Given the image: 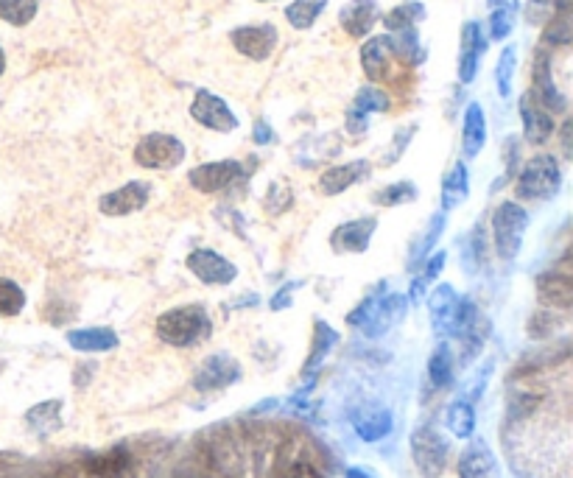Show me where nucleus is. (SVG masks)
I'll return each mask as SVG.
<instances>
[{"label": "nucleus", "mask_w": 573, "mask_h": 478, "mask_svg": "<svg viewBox=\"0 0 573 478\" xmlns=\"http://www.w3.org/2000/svg\"><path fill=\"white\" fill-rule=\"evenodd\" d=\"M537 297L551 305V308H562L568 311L573 305V277L568 260H562L560 269H551V272L540 274L537 277Z\"/></svg>", "instance_id": "obj_17"}, {"label": "nucleus", "mask_w": 573, "mask_h": 478, "mask_svg": "<svg viewBox=\"0 0 573 478\" xmlns=\"http://www.w3.org/2000/svg\"><path fill=\"white\" fill-rule=\"evenodd\" d=\"M573 37V23H571V3L560 6L557 12L548 17L546 34H543V42L546 45H568Z\"/></svg>", "instance_id": "obj_34"}, {"label": "nucleus", "mask_w": 573, "mask_h": 478, "mask_svg": "<svg viewBox=\"0 0 573 478\" xmlns=\"http://www.w3.org/2000/svg\"><path fill=\"white\" fill-rule=\"evenodd\" d=\"M260 3H266V0H260Z\"/></svg>", "instance_id": "obj_52"}, {"label": "nucleus", "mask_w": 573, "mask_h": 478, "mask_svg": "<svg viewBox=\"0 0 573 478\" xmlns=\"http://www.w3.org/2000/svg\"><path fill=\"white\" fill-rule=\"evenodd\" d=\"M520 118H523V135L534 146H543L548 137L554 135V118L551 112L540 107V101L526 93L520 98Z\"/></svg>", "instance_id": "obj_19"}, {"label": "nucleus", "mask_w": 573, "mask_h": 478, "mask_svg": "<svg viewBox=\"0 0 573 478\" xmlns=\"http://www.w3.org/2000/svg\"><path fill=\"white\" fill-rule=\"evenodd\" d=\"M191 118L199 123V126H205L210 132H221V135H227V132H235V129H238L235 112L227 107L224 98H219L216 93H210V90H196V96H193L191 104Z\"/></svg>", "instance_id": "obj_8"}, {"label": "nucleus", "mask_w": 573, "mask_h": 478, "mask_svg": "<svg viewBox=\"0 0 573 478\" xmlns=\"http://www.w3.org/2000/svg\"><path fill=\"white\" fill-rule=\"evenodd\" d=\"M353 428L364 442H381L392 431V411L383 406H361L353 411Z\"/></svg>", "instance_id": "obj_23"}, {"label": "nucleus", "mask_w": 573, "mask_h": 478, "mask_svg": "<svg viewBox=\"0 0 573 478\" xmlns=\"http://www.w3.org/2000/svg\"><path fill=\"white\" fill-rule=\"evenodd\" d=\"M386 110H389V96L383 93L381 87H372V84L361 87V90L355 93L350 110H347V132L355 137L364 135V132H367L369 115Z\"/></svg>", "instance_id": "obj_16"}, {"label": "nucleus", "mask_w": 573, "mask_h": 478, "mask_svg": "<svg viewBox=\"0 0 573 478\" xmlns=\"http://www.w3.org/2000/svg\"><path fill=\"white\" fill-rule=\"evenodd\" d=\"M344 478H378V476H372V473H367L364 467H350V470H347V476H344Z\"/></svg>", "instance_id": "obj_50"}, {"label": "nucleus", "mask_w": 573, "mask_h": 478, "mask_svg": "<svg viewBox=\"0 0 573 478\" xmlns=\"http://www.w3.org/2000/svg\"><path fill=\"white\" fill-rule=\"evenodd\" d=\"M487 3H490L492 6V12H495V9H504V12H518V0H487Z\"/></svg>", "instance_id": "obj_49"}, {"label": "nucleus", "mask_w": 573, "mask_h": 478, "mask_svg": "<svg viewBox=\"0 0 573 478\" xmlns=\"http://www.w3.org/2000/svg\"><path fill=\"white\" fill-rule=\"evenodd\" d=\"M562 188V168L557 157L551 154H537L520 168L515 193L526 202H546L551 196H557Z\"/></svg>", "instance_id": "obj_4"}, {"label": "nucleus", "mask_w": 573, "mask_h": 478, "mask_svg": "<svg viewBox=\"0 0 573 478\" xmlns=\"http://www.w3.org/2000/svg\"><path fill=\"white\" fill-rule=\"evenodd\" d=\"M291 205H294V193H291V188H288V185H280V182H272L269 191H266V196H263L266 213L280 216V213H286Z\"/></svg>", "instance_id": "obj_44"}, {"label": "nucleus", "mask_w": 573, "mask_h": 478, "mask_svg": "<svg viewBox=\"0 0 573 478\" xmlns=\"http://www.w3.org/2000/svg\"><path fill=\"white\" fill-rule=\"evenodd\" d=\"M68 344L79 353H107L118 347V333L112 328H79L70 330Z\"/></svg>", "instance_id": "obj_27"}, {"label": "nucleus", "mask_w": 573, "mask_h": 478, "mask_svg": "<svg viewBox=\"0 0 573 478\" xmlns=\"http://www.w3.org/2000/svg\"><path fill=\"white\" fill-rule=\"evenodd\" d=\"M442 230H445V213H434L431 221H428V227H425V235L420 238V244H414V249H411L409 269H414V266H420V263H423L425 255H428V252L434 249V244L439 241Z\"/></svg>", "instance_id": "obj_38"}, {"label": "nucleus", "mask_w": 573, "mask_h": 478, "mask_svg": "<svg viewBox=\"0 0 573 478\" xmlns=\"http://www.w3.org/2000/svg\"><path fill=\"white\" fill-rule=\"evenodd\" d=\"M369 177L367 160H355V163H342L328 168L322 179H319V191L325 196H339V193L350 191L353 185H358L361 179Z\"/></svg>", "instance_id": "obj_22"}, {"label": "nucleus", "mask_w": 573, "mask_h": 478, "mask_svg": "<svg viewBox=\"0 0 573 478\" xmlns=\"http://www.w3.org/2000/svg\"><path fill=\"white\" fill-rule=\"evenodd\" d=\"M3 70H6V54H3V48H0V76H3Z\"/></svg>", "instance_id": "obj_51"}, {"label": "nucleus", "mask_w": 573, "mask_h": 478, "mask_svg": "<svg viewBox=\"0 0 573 478\" xmlns=\"http://www.w3.org/2000/svg\"><path fill=\"white\" fill-rule=\"evenodd\" d=\"M378 17H381V9L375 0H350L339 12V23L350 37H367L372 26L378 23Z\"/></svg>", "instance_id": "obj_24"}, {"label": "nucleus", "mask_w": 573, "mask_h": 478, "mask_svg": "<svg viewBox=\"0 0 573 478\" xmlns=\"http://www.w3.org/2000/svg\"><path fill=\"white\" fill-rule=\"evenodd\" d=\"M534 87H532V96L540 101V107L548 110L551 115L554 112H565L568 110V98L562 96L560 90H557V84H554V76H551V59H548L546 48H540L537 54H534Z\"/></svg>", "instance_id": "obj_15"}, {"label": "nucleus", "mask_w": 573, "mask_h": 478, "mask_svg": "<svg viewBox=\"0 0 573 478\" xmlns=\"http://www.w3.org/2000/svg\"><path fill=\"white\" fill-rule=\"evenodd\" d=\"M515 65H518V48L509 45V48H504V54L498 59V68H495V84H498V96L501 98H509V93H512Z\"/></svg>", "instance_id": "obj_42"}, {"label": "nucleus", "mask_w": 573, "mask_h": 478, "mask_svg": "<svg viewBox=\"0 0 573 478\" xmlns=\"http://www.w3.org/2000/svg\"><path fill=\"white\" fill-rule=\"evenodd\" d=\"M414 135H417V126H414V123H409V126H403V129H400V132H397V135L392 137V146L383 151L381 165L397 163V160H400V154L409 149L411 137H414Z\"/></svg>", "instance_id": "obj_45"}, {"label": "nucleus", "mask_w": 573, "mask_h": 478, "mask_svg": "<svg viewBox=\"0 0 573 478\" xmlns=\"http://www.w3.org/2000/svg\"><path fill=\"white\" fill-rule=\"evenodd\" d=\"M515 28V14L504 12V9H495L490 14V34L492 40H506Z\"/></svg>", "instance_id": "obj_46"}, {"label": "nucleus", "mask_w": 573, "mask_h": 478, "mask_svg": "<svg viewBox=\"0 0 573 478\" xmlns=\"http://www.w3.org/2000/svg\"><path fill=\"white\" fill-rule=\"evenodd\" d=\"M423 263H425L423 274H420V277H417L409 288V300L414 302V305H420V302H423L425 286H428V283H434V280L439 277V272L445 269V263H448V252H442V249H439V252H434V255H431L428 260H423Z\"/></svg>", "instance_id": "obj_35"}, {"label": "nucleus", "mask_w": 573, "mask_h": 478, "mask_svg": "<svg viewBox=\"0 0 573 478\" xmlns=\"http://www.w3.org/2000/svg\"><path fill=\"white\" fill-rule=\"evenodd\" d=\"M277 478H325V470L305 442H291L286 451H280Z\"/></svg>", "instance_id": "obj_18"}, {"label": "nucleus", "mask_w": 573, "mask_h": 478, "mask_svg": "<svg viewBox=\"0 0 573 478\" xmlns=\"http://www.w3.org/2000/svg\"><path fill=\"white\" fill-rule=\"evenodd\" d=\"M448 442L445 437H439L431 425H420L414 434H411V456H414V465L420 470L423 478H439L448 467Z\"/></svg>", "instance_id": "obj_7"}, {"label": "nucleus", "mask_w": 573, "mask_h": 478, "mask_svg": "<svg viewBox=\"0 0 573 478\" xmlns=\"http://www.w3.org/2000/svg\"><path fill=\"white\" fill-rule=\"evenodd\" d=\"M428 311H431V325L437 336H459L478 316L476 305L459 297L451 283H442L431 291Z\"/></svg>", "instance_id": "obj_3"}, {"label": "nucleus", "mask_w": 573, "mask_h": 478, "mask_svg": "<svg viewBox=\"0 0 573 478\" xmlns=\"http://www.w3.org/2000/svg\"><path fill=\"white\" fill-rule=\"evenodd\" d=\"M241 378V364L227 353H216L202 361L199 372L193 375V389L196 392H213V389H227Z\"/></svg>", "instance_id": "obj_12"}, {"label": "nucleus", "mask_w": 573, "mask_h": 478, "mask_svg": "<svg viewBox=\"0 0 573 478\" xmlns=\"http://www.w3.org/2000/svg\"><path fill=\"white\" fill-rule=\"evenodd\" d=\"M495 467V456L487 448V442H473L467 451L462 453V462H459V478H487Z\"/></svg>", "instance_id": "obj_29"}, {"label": "nucleus", "mask_w": 573, "mask_h": 478, "mask_svg": "<svg viewBox=\"0 0 573 478\" xmlns=\"http://www.w3.org/2000/svg\"><path fill=\"white\" fill-rule=\"evenodd\" d=\"M246 177H249V171H244V163H238V160H219V163L196 165L191 174H188V182L199 193H219L227 191L230 185Z\"/></svg>", "instance_id": "obj_9"}, {"label": "nucleus", "mask_w": 573, "mask_h": 478, "mask_svg": "<svg viewBox=\"0 0 573 478\" xmlns=\"http://www.w3.org/2000/svg\"><path fill=\"white\" fill-rule=\"evenodd\" d=\"M392 51H395L397 59H403L406 65H423L425 62V48L420 45V34H417V26L403 28V31H395L392 37Z\"/></svg>", "instance_id": "obj_31"}, {"label": "nucleus", "mask_w": 573, "mask_h": 478, "mask_svg": "<svg viewBox=\"0 0 573 478\" xmlns=\"http://www.w3.org/2000/svg\"><path fill=\"white\" fill-rule=\"evenodd\" d=\"M26 423L40 437H48V434L59 431L62 428V400H45L40 406H34L26 414Z\"/></svg>", "instance_id": "obj_30"}, {"label": "nucleus", "mask_w": 573, "mask_h": 478, "mask_svg": "<svg viewBox=\"0 0 573 478\" xmlns=\"http://www.w3.org/2000/svg\"><path fill=\"white\" fill-rule=\"evenodd\" d=\"M151 199V185L149 182H126L123 188L112 193H104L101 199H98V210L104 213V216H112V219H118V216H132L137 210H143L146 202Z\"/></svg>", "instance_id": "obj_11"}, {"label": "nucleus", "mask_w": 573, "mask_h": 478, "mask_svg": "<svg viewBox=\"0 0 573 478\" xmlns=\"http://www.w3.org/2000/svg\"><path fill=\"white\" fill-rule=\"evenodd\" d=\"M210 330L213 322L202 305H179L157 319V336L171 347H193L205 342Z\"/></svg>", "instance_id": "obj_1"}, {"label": "nucleus", "mask_w": 573, "mask_h": 478, "mask_svg": "<svg viewBox=\"0 0 573 478\" xmlns=\"http://www.w3.org/2000/svg\"><path fill=\"white\" fill-rule=\"evenodd\" d=\"M336 342H339V333L330 328V325H325L322 319H316L314 325V347H311V356H308V361H305V369H302V378L308 381V386H305V392L311 389V383H314L316 372H319V367H322V361L328 358V353L336 347Z\"/></svg>", "instance_id": "obj_26"}, {"label": "nucleus", "mask_w": 573, "mask_h": 478, "mask_svg": "<svg viewBox=\"0 0 573 478\" xmlns=\"http://www.w3.org/2000/svg\"><path fill=\"white\" fill-rule=\"evenodd\" d=\"M406 308H409V300L403 294H386V297L369 294L347 314V322L361 330L367 339H378L406 316Z\"/></svg>", "instance_id": "obj_2"}, {"label": "nucleus", "mask_w": 573, "mask_h": 478, "mask_svg": "<svg viewBox=\"0 0 573 478\" xmlns=\"http://www.w3.org/2000/svg\"><path fill=\"white\" fill-rule=\"evenodd\" d=\"M232 45L238 48V54H244L246 59H255L263 62L269 59L277 45V28L272 23H263V26H241L235 28L230 34Z\"/></svg>", "instance_id": "obj_14"}, {"label": "nucleus", "mask_w": 573, "mask_h": 478, "mask_svg": "<svg viewBox=\"0 0 573 478\" xmlns=\"http://www.w3.org/2000/svg\"><path fill=\"white\" fill-rule=\"evenodd\" d=\"M448 428H451L453 437H473V431H476V409H473L470 400L459 397L456 403H451V409H448Z\"/></svg>", "instance_id": "obj_32"}, {"label": "nucleus", "mask_w": 573, "mask_h": 478, "mask_svg": "<svg viewBox=\"0 0 573 478\" xmlns=\"http://www.w3.org/2000/svg\"><path fill=\"white\" fill-rule=\"evenodd\" d=\"M375 227H378V221L372 219V216L344 221V224H339V227L333 230V235H330V249H333L336 255H361V252H367L369 249V241H372V235H375Z\"/></svg>", "instance_id": "obj_13"}, {"label": "nucleus", "mask_w": 573, "mask_h": 478, "mask_svg": "<svg viewBox=\"0 0 573 478\" xmlns=\"http://www.w3.org/2000/svg\"><path fill=\"white\" fill-rule=\"evenodd\" d=\"M395 59L392 51V37L381 34V37H372L361 45V68L367 73L369 82H383L389 76V65Z\"/></svg>", "instance_id": "obj_20"}, {"label": "nucleus", "mask_w": 573, "mask_h": 478, "mask_svg": "<svg viewBox=\"0 0 573 478\" xmlns=\"http://www.w3.org/2000/svg\"><path fill=\"white\" fill-rule=\"evenodd\" d=\"M526 230H529V213L518 202H501L495 207V213H492V238H495L498 258H518Z\"/></svg>", "instance_id": "obj_5"}, {"label": "nucleus", "mask_w": 573, "mask_h": 478, "mask_svg": "<svg viewBox=\"0 0 573 478\" xmlns=\"http://www.w3.org/2000/svg\"><path fill=\"white\" fill-rule=\"evenodd\" d=\"M126 465H129V453L123 451V448H115V451H107L90 459V470L101 478L121 476Z\"/></svg>", "instance_id": "obj_40"}, {"label": "nucleus", "mask_w": 573, "mask_h": 478, "mask_svg": "<svg viewBox=\"0 0 573 478\" xmlns=\"http://www.w3.org/2000/svg\"><path fill=\"white\" fill-rule=\"evenodd\" d=\"M439 196H442V210H445V213L453 210V207H459L462 202H467V196H470V174H467V165H464L462 160L445 174Z\"/></svg>", "instance_id": "obj_28"}, {"label": "nucleus", "mask_w": 573, "mask_h": 478, "mask_svg": "<svg viewBox=\"0 0 573 478\" xmlns=\"http://www.w3.org/2000/svg\"><path fill=\"white\" fill-rule=\"evenodd\" d=\"M428 378L437 389H448L453 383V353L448 344H439L428 361Z\"/></svg>", "instance_id": "obj_33"}, {"label": "nucleus", "mask_w": 573, "mask_h": 478, "mask_svg": "<svg viewBox=\"0 0 573 478\" xmlns=\"http://www.w3.org/2000/svg\"><path fill=\"white\" fill-rule=\"evenodd\" d=\"M487 146V115H484V107L473 101L467 104L462 121V151L464 157H478L481 149Z\"/></svg>", "instance_id": "obj_25"}, {"label": "nucleus", "mask_w": 573, "mask_h": 478, "mask_svg": "<svg viewBox=\"0 0 573 478\" xmlns=\"http://www.w3.org/2000/svg\"><path fill=\"white\" fill-rule=\"evenodd\" d=\"M425 20V6L423 3H403L389 14H383V26L389 31H403V28H414L417 23Z\"/></svg>", "instance_id": "obj_37"}, {"label": "nucleus", "mask_w": 573, "mask_h": 478, "mask_svg": "<svg viewBox=\"0 0 573 478\" xmlns=\"http://www.w3.org/2000/svg\"><path fill=\"white\" fill-rule=\"evenodd\" d=\"M26 308V294L14 280L0 277V316H17Z\"/></svg>", "instance_id": "obj_43"}, {"label": "nucleus", "mask_w": 573, "mask_h": 478, "mask_svg": "<svg viewBox=\"0 0 573 478\" xmlns=\"http://www.w3.org/2000/svg\"><path fill=\"white\" fill-rule=\"evenodd\" d=\"M185 143L174 135L165 132H151L135 146V163L149 171H171L185 160Z\"/></svg>", "instance_id": "obj_6"}, {"label": "nucleus", "mask_w": 573, "mask_h": 478, "mask_svg": "<svg viewBox=\"0 0 573 478\" xmlns=\"http://www.w3.org/2000/svg\"><path fill=\"white\" fill-rule=\"evenodd\" d=\"M185 266L191 269L196 280H202L205 286H230L238 277V266L227 260L213 249H193L185 258Z\"/></svg>", "instance_id": "obj_10"}, {"label": "nucleus", "mask_w": 573, "mask_h": 478, "mask_svg": "<svg viewBox=\"0 0 573 478\" xmlns=\"http://www.w3.org/2000/svg\"><path fill=\"white\" fill-rule=\"evenodd\" d=\"M417 199V185L414 182H392V185H386L383 191L375 193V205L381 207H400V205H409Z\"/></svg>", "instance_id": "obj_41"}, {"label": "nucleus", "mask_w": 573, "mask_h": 478, "mask_svg": "<svg viewBox=\"0 0 573 478\" xmlns=\"http://www.w3.org/2000/svg\"><path fill=\"white\" fill-rule=\"evenodd\" d=\"M252 137H255V143H258V146H272L274 140H277V135H274V129H272V126H269V123L263 121V118H258V121H255Z\"/></svg>", "instance_id": "obj_48"}, {"label": "nucleus", "mask_w": 573, "mask_h": 478, "mask_svg": "<svg viewBox=\"0 0 573 478\" xmlns=\"http://www.w3.org/2000/svg\"><path fill=\"white\" fill-rule=\"evenodd\" d=\"M300 286L302 280H294V283H286V288H280V291L272 297V302H269L272 311H283V308H288V305H291V294H294Z\"/></svg>", "instance_id": "obj_47"}, {"label": "nucleus", "mask_w": 573, "mask_h": 478, "mask_svg": "<svg viewBox=\"0 0 573 478\" xmlns=\"http://www.w3.org/2000/svg\"><path fill=\"white\" fill-rule=\"evenodd\" d=\"M487 54V40L481 34L476 20L464 23L462 28V54H459V82L470 84L478 73V59Z\"/></svg>", "instance_id": "obj_21"}, {"label": "nucleus", "mask_w": 573, "mask_h": 478, "mask_svg": "<svg viewBox=\"0 0 573 478\" xmlns=\"http://www.w3.org/2000/svg\"><path fill=\"white\" fill-rule=\"evenodd\" d=\"M325 6H328V0H294L286 9V20L294 28L305 31L314 26L316 17L325 12Z\"/></svg>", "instance_id": "obj_36"}, {"label": "nucleus", "mask_w": 573, "mask_h": 478, "mask_svg": "<svg viewBox=\"0 0 573 478\" xmlns=\"http://www.w3.org/2000/svg\"><path fill=\"white\" fill-rule=\"evenodd\" d=\"M37 17V0H0V20L9 26H28Z\"/></svg>", "instance_id": "obj_39"}]
</instances>
